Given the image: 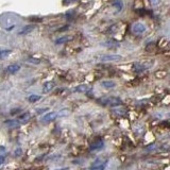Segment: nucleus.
<instances>
[{"label": "nucleus", "instance_id": "f257e3e1", "mask_svg": "<svg viewBox=\"0 0 170 170\" xmlns=\"http://www.w3.org/2000/svg\"><path fill=\"white\" fill-rule=\"evenodd\" d=\"M102 105H109V106H120L122 104V101L118 97H113V96H109V97H103V98L99 99Z\"/></svg>", "mask_w": 170, "mask_h": 170}, {"label": "nucleus", "instance_id": "f03ea898", "mask_svg": "<svg viewBox=\"0 0 170 170\" xmlns=\"http://www.w3.org/2000/svg\"><path fill=\"white\" fill-rule=\"evenodd\" d=\"M146 31H147V26L143 22H141V21H137V22H134L132 24V32L135 33V34L137 35L143 34Z\"/></svg>", "mask_w": 170, "mask_h": 170}, {"label": "nucleus", "instance_id": "7ed1b4c3", "mask_svg": "<svg viewBox=\"0 0 170 170\" xmlns=\"http://www.w3.org/2000/svg\"><path fill=\"white\" fill-rule=\"evenodd\" d=\"M122 55H119V54H103L99 58V61L100 62H117V61H121L122 60Z\"/></svg>", "mask_w": 170, "mask_h": 170}, {"label": "nucleus", "instance_id": "20e7f679", "mask_svg": "<svg viewBox=\"0 0 170 170\" xmlns=\"http://www.w3.org/2000/svg\"><path fill=\"white\" fill-rule=\"evenodd\" d=\"M106 164H107V161H102V159L98 158L93 163V165L89 167V170H104Z\"/></svg>", "mask_w": 170, "mask_h": 170}, {"label": "nucleus", "instance_id": "39448f33", "mask_svg": "<svg viewBox=\"0 0 170 170\" xmlns=\"http://www.w3.org/2000/svg\"><path fill=\"white\" fill-rule=\"evenodd\" d=\"M56 117H58V113H55V112H49V113H47V114L45 115V116H42V121L44 122V123H48V122L53 121Z\"/></svg>", "mask_w": 170, "mask_h": 170}, {"label": "nucleus", "instance_id": "423d86ee", "mask_svg": "<svg viewBox=\"0 0 170 170\" xmlns=\"http://www.w3.org/2000/svg\"><path fill=\"white\" fill-rule=\"evenodd\" d=\"M35 29V26L34 24H30V26H24L22 27L20 30L18 31V35H20V36H22V35H27L29 34V33H31L33 30Z\"/></svg>", "mask_w": 170, "mask_h": 170}, {"label": "nucleus", "instance_id": "0eeeda50", "mask_svg": "<svg viewBox=\"0 0 170 170\" xmlns=\"http://www.w3.org/2000/svg\"><path fill=\"white\" fill-rule=\"evenodd\" d=\"M100 84H101V86L103 88H105V89H112V88L116 87V82L112 81V80H104V81H102Z\"/></svg>", "mask_w": 170, "mask_h": 170}, {"label": "nucleus", "instance_id": "6e6552de", "mask_svg": "<svg viewBox=\"0 0 170 170\" xmlns=\"http://www.w3.org/2000/svg\"><path fill=\"white\" fill-rule=\"evenodd\" d=\"M104 147V143L102 140H97L96 143H91L90 145V151H97V150H101V149H103Z\"/></svg>", "mask_w": 170, "mask_h": 170}, {"label": "nucleus", "instance_id": "1a4fd4ad", "mask_svg": "<svg viewBox=\"0 0 170 170\" xmlns=\"http://www.w3.org/2000/svg\"><path fill=\"white\" fill-rule=\"evenodd\" d=\"M6 70H8L9 73H16V72H18L20 70V65L19 64H11L6 67Z\"/></svg>", "mask_w": 170, "mask_h": 170}, {"label": "nucleus", "instance_id": "9d476101", "mask_svg": "<svg viewBox=\"0 0 170 170\" xmlns=\"http://www.w3.org/2000/svg\"><path fill=\"white\" fill-rule=\"evenodd\" d=\"M89 89H90V87L88 85L82 84V85H78V86H76L73 91H76V93H86V91H88Z\"/></svg>", "mask_w": 170, "mask_h": 170}, {"label": "nucleus", "instance_id": "9b49d317", "mask_svg": "<svg viewBox=\"0 0 170 170\" xmlns=\"http://www.w3.org/2000/svg\"><path fill=\"white\" fill-rule=\"evenodd\" d=\"M54 83L53 82H46L45 84H44V86H42V93L44 94H47L49 93V91H51V90L54 88Z\"/></svg>", "mask_w": 170, "mask_h": 170}, {"label": "nucleus", "instance_id": "f8f14e48", "mask_svg": "<svg viewBox=\"0 0 170 170\" xmlns=\"http://www.w3.org/2000/svg\"><path fill=\"white\" fill-rule=\"evenodd\" d=\"M4 125H6L10 129H15V128H19V122L16 121V120H5Z\"/></svg>", "mask_w": 170, "mask_h": 170}, {"label": "nucleus", "instance_id": "ddd939ff", "mask_svg": "<svg viewBox=\"0 0 170 170\" xmlns=\"http://www.w3.org/2000/svg\"><path fill=\"white\" fill-rule=\"evenodd\" d=\"M69 40H71V37L70 36H67V35L66 36H61L55 40V44L56 45H61V44H65V42H69Z\"/></svg>", "mask_w": 170, "mask_h": 170}, {"label": "nucleus", "instance_id": "4468645a", "mask_svg": "<svg viewBox=\"0 0 170 170\" xmlns=\"http://www.w3.org/2000/svg\"><path fill=\"white\" fill-rule=\"evenodd\" d=\"M12 51L10 49H4V50H0V60H3V58H6L10 55Z\"/></svg>", "mask_w": 170, "mask_h": 170}, {"label": "nucleus", "instance_id": "2eb2a0df", "mask_svg": "<svg viewBox=\"0 0 170 170\" xmlns=\"http://www.w3.org/2000/svg\"><path fill=\"white\" fill-rule=\"evenodd\" d=\"M28 100H29V102H31V103H34V102H36V101L40 100V96H38V95H31V96H29Z\"/></svg>", "mask_w": 170, "mask_h": 170}, {"label": "nucleus", "instance_id": "dca6fc26", "mask_svg": "<svg viewBox=\"0 0 170 170\" xmlns=\"http://www.w3.org/2000/svg\"><path fill=\"white\" fill-rule=\"evenodd\" d=\"M67 115H69V109H62V111L58 112V116L64 117V116H67Z\"/></svg>", "mask_w": 170, "mask_h": 170}, {"label": "nucleus", "instance_id": "f3484780", "mask_svg": "<svg viewBox=\"0 0 170 170\" xmlns=\"http://www.w3.org/2000/svg\"><path fill=\"white\" fill-rule=\"evenodd\" d=\"M28 62L29 63H32V64H40V61L38 58H28Z\"/></svg>", "mask_w": 170, "mask_h": 170}, {"label": "nucleus", "instance_id": "a211bd4d", "mask_svg": "<svg viewBox=\"0 0 170 170\" xmlns=\"http://www.w3.org/2000/svg\"><path fill=\"white\" fill-rule=\"evenodd\" d=\"M30 117V114L29 113H24V114H22V115H20L19 116V119H21V120H26V119H28Z\"/></svg>", "mask_w": 170, "mask_h": 170}, {"label": "nucleus", "instance_id": "6ab92c4d", "mask_svg": "<svg viewBox=\"0 0 170 170\" xmlns=\"http://www.w3.org/2000/svg\"><path fill=\"white\" fill-rule=\"evenodd\" d=\"M150 2L153 6H157V5L161 3V0H150Z\"/></svg>", "mask_w": 170, "mask_h": 170}, {"label": "nucleus", "instance_id": "aec40b11", "mask_svg": "<svg viewBox=\"0 0 170 170\" xmlns=\"http://www.w3.org/2000/svg\"><path fill=\"white\" fill-rule=\"evenodd\" d=\"M115 6L118 8V12H119V11H121V9H122V2L121 1H117V2L115 3Z\"/></svg>", "mask_w": 170, "mask_h": 170}, {"label": "nucleus", "instance_id": "412c9836", "mask_svg": "<svg viewBox=\"0 0 170 170\" xmlns=\"http://www.w3.org/2000/svg\"><path fill=\"white\" fill-rule=\"evenodd\" d=\"M21 153H22V151H21V149H19V148L16 149V151H15V155H16V156H20Z\"/></svg>", "mask_w": 170, "mask_h": 170}, {"label": "nucleus", "instance_id": "4be33fe9", "mask_svg": "<svg viewBox=\"0 0 170 170\" xmlns=\"http://www.w3.org/2000/svg\"><path fill=\"white\" fill-rule=\"evenodd\" d=\"M78 0H64V3L65 4H69V3H72V2H76Z\"/></svg>", "mask_w": 170, "mask_h": 170}, {"label": "nucleus", "instance_id": "5701e85b", "mask_svg": "<svg viewBox=\"0 0 170 170\" xmlns=\"http://www.w3.org/2000/svg\"><path fill=\"white\" fill-rule=\"evenodd\" d=\"M4 159H5L4 155H0V165H2L4 163Z\"/></svg>", "mask_w": 170, "mask_h": 170}]
</instances>
